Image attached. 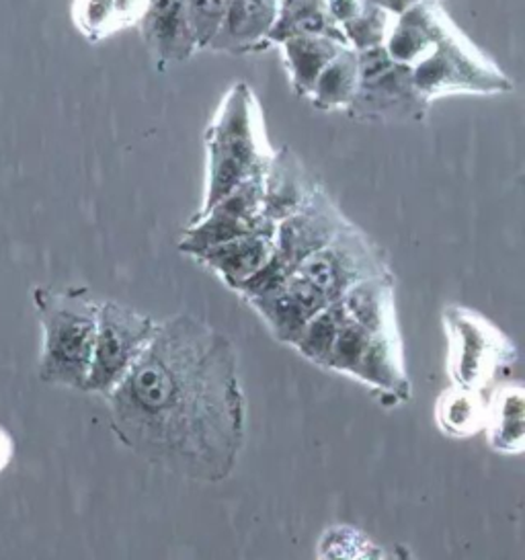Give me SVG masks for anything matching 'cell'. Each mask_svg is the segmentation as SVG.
<instances>
[{"label":"cell","instance_id":"cell-1","mask_svg":"<svg viewBox=\"0 0 525 560\" xmlns=\"http://www.w3.org/2000/svg\"><path fill=\"white\" fill-rule=\"evenodd\" d=\"M115 438L175 477L215 485L234 475L246 438V398L234 341L191 313L156 325L105 396Z\"/></svg>","mask_w":525,"mask_h":560},{"label":"cell","instance_id":"cell-2","mask_svg":"<svg viewBox=\"0 0 525 560\" xmlns=\"http://www.w3.org/2000/svg\"><path fill=\"white\" fill-rule=\"evenodd\" d=\"M337 327L325 370L355 380L398 405L412 396L396 316L394 276L363 281L335 300Z\"/></svg>","mask_w":525,"mask_h":560},{"label":"cell","instance_id":"cell-3","mask_svg":"<svg viewBox=\"0 0 525 560\" xmlns=\"http://www.w3.org/2000/svg\"><path fill=\"white\" fill-rule=\"evenodd\" d=\"M206 177L197 215L226 198L238 185L259 177L273 147L267 140L262 109L246 83L230 86L206 130Z\"/></svg>","mask_w":525,"mask_h":560},{"label":"cell","instance_id":"cell-4","mask_svg":"<svg viewBox=\"0 0 525 560\" xmlns=\"http://www.w3.org/2000/svg\"><path fill=\"white\" fill-rule=\"evenodd\" d=\"M33 306L42 325L37 376L44 384L82 390L89 376L98 300L86 288H35Z\"/></svg>","mask_w":525,"mask_h":560},{"label":"cell","instance_id":"cell-5","mask_svg":"<svg viewBox=\"0 0 525 560\" xmlns=\"http://www.w3.org/2000/svg\"><path fill=\"white\" fill-rule=\"evenodd\" d=\"M427 103L450 95H501L513 89L508 74L445 15L431 48L410 67Z\"/></svg>","mask_w":525,"mask_h":560},{"label":"cell","instance_id":"cell-6","mask_svg":"<svg viewBox=\"0 0 525 560\" xmlns=\"http://www.w3.org/2000/svg\"><path fill=\"white\" fill-rule=\"evenodd\" d=\"M447 341L445 372L454 386L491 393L517 362V347L485 314L447 304L442 313Z\"/></svg>","mask_w":525,"mask_h":560},{"label":"cell","instance_id":"cell-7","mask_svg":"<svg viewBox=\"0 0 525 560\" xmlns=\"http://www.w3.org/2000/svg\"><path fill=\"white\" fill-rule=\"evenodd\" d=\"M360 79L345 114L370 124L423 121L431 103L423 100L412 81V70L388 56L384 46L358 51Z\"/></svg>","mask_w":525,"mask_h":560},{"label":"cell","instance_id":"cell-8","mask_svg":"<svg viewBox=\"0 0 525 560\" xmlns=\"http://www.w3.org/2000/svg\"><path fill=\"white\" fill-rule=\"evenodd\" d=\"M328 304L363 281L394 276L386 250L353 222L294 269Z\"/></svg>","mask_w":525,"mask_h":560},{"label":"cell","instance_id":"cell-9","mask_svg":"<svg viewBox=\"0 0 525 560\" xmlns=\"http://www.w3.org/2000/svg\"><path fill=\"white\" fill-rule=\"evenodd\" d=\"M156 320L115 300L98 302L97 330L84 393L107 396L154 337Z\"/></svg>","mask_w":525,"mask_h":560},{"label":"cell","instance_id":"cell-10","mask_svg":"<svg viewBox=\"0 0 525 560\" xmlns=\"http://www.w3.org/2000/svg\"><path fill=\"white\" fill-rule=\"evenodd\" d=\"M276 229L262 210L261 175L238 185L226 198L215 201L208 212L191 218L189 229L179 241L187 255H197L206 248L241 238L253 232Z\"/></svg>","mask_w":525,"mask_h":560},{"label":"cell","instance_id":"cell-11","mask_svg":"<svg viewBox=\"0 0 525 560\" xmlns=\"http://www.w3.org/2000/svg\"><path fill=\"white\" fill-rule=\"evenodd\" d=\"M349 224L351 220L341 212L337 201L328 196L323 185H318L302 208L276 224L271 261L292 273L298 265L325 247Z\"/></svg>","mask_w":525,"mask_h":560},{"label":"cell","instance_id":"cell-12","mask_svg":"<svg viewBox=\"0 0 525 560\" xmlns=\"http://www.w3.org/2000/svg\"><path fill=\"white\" fill-rule=\"evenodd\" d=\"M246 304L259 314L267 329L273 337L292 346L300 330L308 325L312 316L328 306L327 298L323 296L314 285L292 271L283 281L259 294L243 298Z\"/></svg>","mask_w":525,"mask_h":560},{"label":"cell","instance_id":"cell-13","mask_svg":"<svg viewBox=\"0 0 525 560\" xmlns=\"http://www.w3.org/2000/svg\"><path fill=\"white\" fill-rule=\"evenodd\" d=\"M148 50L159 67L189 60L199 51L185 0H147L138 23Z\"/></svg>","mask_w":525,"mask_h":560},{"label":"cell","instance_id":"cell-14","mask_svg":"<svg viewBox=\"0 0 525 560\" xmlns=\"http://www.w3.org/2000/svg\"><path fill=\"white\" fill-rule=\"evenodd\" d=\"M278 4L279 0H230L226 13L206 50L238 56L269 48Z\"/></svg>","mask_w":525,"mask_h":560},{"label":"cell","instance_id":"cell-15","mask_svg":"<svg viewBox=\"0 0 525 560\" xmlns=\"http://www.w3.org/2000/svg\"><path fill=\"white\" fill-rule=\"evenodd\" d=\"M320 183L312 179L308 168L295 156L294 150L273 149L261 175L262 210L267 220L278 224L281 218L294 214Z\"/></svg>","mask_w":525,"mask_h":560},{"label":"cell","instance_id":"cell-16","mask_svg":"<svg viewBox=\"0 0 525 560\" xmlns=\"http://www.w3.org/2000/svg\"><path fill=\"white\" fill-rule=\"evenodd\" d=\"M273 232L276 229H267L213 245L194 255V259L208 267L232 292H238L243 283L250 280L271 259Z\"/></svg>","mask_w":525,"mask_h":560},{"label":"cell","instance_id":"cell-17","mask_svg":"<svg viewBox=\"0 0 525 560\" xmlns=\"http://www.w3.org/2000/svg\"><path fill=\"white\" fill-rule=\"evenodd\" d=\"M445 15L440 0H419L405 13L393 18L384 39L388 56L400 65L412 67L431 48Z\"/></svg>","mask_w":525,"mask_h":560},{"label":"cell","instance_id":"cell-18","mask_svg":"<svg viewBox=\"0 0 525 560\" xmlns=\"http://www.w3.org/2000/svg\"><path fill=\"white\" fill-rule=\"evenodd\" d=\"M489 447L503 456H520L524 452V386L497 384L489 393L487 412Z\"/></svg>","mask_w":525,"mask_h":560},{"label":"cell","instance_id":"cell-19","mask_svg":"<svg viewBox=\"0 0 525 560\" xmlns=\"http://www.w3.org/2000/svg\"><path fill=\"white\" fill-rule=\"evenodd\" d=\"M278 46L295 95L306 100L323 68L347 44L330 35H294L279 42Z\"/></svg>","mask_w":525,"mask_h":560},{"label":"cell","instance_id":"cell-20","mask_svg":"<svg viewBox=\"0 0 525 560\" xmlns=\"http://www.w3.org/2000/svg\"><path fill=\"white\" fill-rule=\"evenodd\" d=\"M147 0H72V21L82 37L98 44L140 23Z\"/></svg>","mask_w":525,"mask_h":560},{"label":"cell","instance_id":"cell-21","mask_svg":"<svg viewBox=\"0 0 525 560\" xmlns=\"http://www.w3.org/2000/svg\"><path fill=\"white\" fill-rule=\"evenodd\" d=\"M489 412V393L468 390L459 386H450L438 396L435 402V423L447 438L466 440L485 429Z\"/></svg>","mask_w":525,"mask_h":560},{"label":"cell","instance_id":"cell-22","mask_svg":"<svg viewBox=\"0 0 525 560\" xmlns=\"http://www.w3.org/2000/svg\"><path fill=\"white\" fill-rule=\"evenodd\" d=\"M358 79V51L343 46L327 67L323 68L306 100L311 101L312 107H316L318 112H345L353 100Z\"/></svg>","mask_w":525,"mask_h":560},{"label":"cell","instance_id":"cell-23","mask_svg":"<svg viewBox=\"0 0 525 560\" xmlns=\"http://www.w3.org/2000/svg\"><path fill=\"white\" fill-rule=\"evenodd\" d=\"M294 35H330L345 44L343 32L328 15L325 0H279L269 42L278 46Z\"/></svg>","mask_w":525,"mask_h":560},{"label":"cell","instance_id":"cell-24","mask_svg":"<svg viewBox=\"0 0 525 560\" xmlns=\"http://www.w3.org/2000/svg\"><path fill=\"white\" fill-rule=\"evenodd\" d=\"M394 15L380 9L376 4H365L358 18L341 25L345 44L355 51L372 50L384 46V39L390 30Z\"/></svg>","mask_w":525,"mask_h":560},{"label":"cell","instance_id":"cell-25","mask_svg":"<svg viewBox=\"0 0 525 560\" xmlns=\"http://www.w3.org/2000/svg\"><path fill=\"white\" fill-rule=\"evenodd\" d=\"M230 0H185L191 32L196 35L199 50H206L220 21L226 13Z\"/></svg>","mask_w":525,"mask_h":560},{"label":"cell","instance_id":"cell-26","mask_svg":"<svg viewBox=\"0 0 525 560\" xmlns=\"http://www.w3.org/2000/svg\"><path fill=\"white\" fill-rule=\"evenodd\" d=\"M365 4H368V0H325L328 15L339 27L347 21L358 18Z\"/></svg>","mask_w":525,"mask_h":560},{"label":"cell","instance_id":"cell-27","mask_svg":"<svg viewBox=\"0 0 525 560\" xmlns=\"http://www.w3.org/2000/svg\"><path fill=\"white\" fill-rule=\"evenodd\" d=\"M370 4H376L380 9H384V11H388L390 15H400V13H405L407 9H410L412 4H417L419 0H368Z\"/></svg>","mask_w":525,"mask_h":560},{"label":"cell","instance_id":"cell-28","mask_svg":"<svg viewBox=\"0 0 525 560\" xmlns=\"http://www.w3.org/2000/svg\"><path fill=\"white\" fill-rule=\"evenodd\" d=\"M11 458H13V440L4 429L0 428V470L9 466Z\"/></svg>","mask_w":525,"mask_h":560}]
</instances>
